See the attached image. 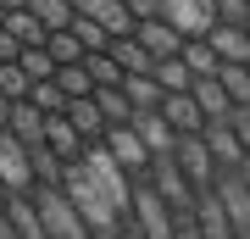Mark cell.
I'll return each instance as SVG.
<instances>
[{
	"label": "cell",
	"mask_w": 250,
	"mask_h": 239,
	"mask_svg": "<svg viewBox=\"0 0 250 239\" xmlns=\"http://www.w3.org/2000/svg\"><path fill=\"white\" fill-rule=\"evenodd\" d=\"M134 39L156 56V62H161V56H178V50H184V34H178L167 17H145V22L134 28Z\"/></svg>",
	"instance_id": "7c38bea8"
},
{
	"label": "cell",
	"mask_w": 250,
	"mask_h": 239,
	"mask_svg": "<svg viewBox=\"0 0 250 239\" xmlns=\"http://www.w3.org/2000/svg\"><path fill=\"white\" fill-rule=\"evenodd\" d=\"M22 6L34 11L45 28H67V22H72V6H67V0H22Z\"/></svg>",
	"instance_id": "836d02e7"
},
{
	"label": "cell",
	"mask_w": 250,
	"mask_h": 239,
	"mask_svg": "<svg viewBox=\"0 0 250 239\" xmlns=\"http://www.w3.org/2000/svg\"><path fill=\"white\" fill-rule=\"evenodd\" d=\"M156 84L167 89V95H189V89H195V72H189L184 56H161L156 62Z\"/></svg>",
	"instance_id": "ffe728a7"
},
{
	"label": "cell",
	"mask_w": 250,
	"mask_h": 239,
	"mask_svg": "<svg viewBox=\"0 0 250 239\" xmlns=\"http://www.w3.org/2000/svg\"><path fill=\"white\" fill-rule=\"evenodd\" d=\"M67 117H72V128L83 133V139H106V117H100V106H95V95H83V100H67Z\"/></svg>",
	"instance_id": "ac0fdd59"
},
{
	"label": "cell",
	"mask_w": 250,
	"mask_h": 239,
	"mask_svg": "<svg viewBox=\"0 0 250 239\" xmlns=\"http://www.w3.org/2000/svg\"><path fill=\"white\" fill-rule=\"evenodd\" d=\"M0 6H6V11H17V6H22V0H0Z\"/></svg>",
	"instance_id": "60d3db41"
},
{
	"label": "cell",
	"mask_w": 250,
	"mask_h": 239,
	"mask_svg": "<svg viewBox=\"0 0 250 239\" xmlns=\"http://www.w3.org/2000/svg\"><path fill=\"white\" fill-rule=\"evenodd\" d=\"M206 39H211V50L223 56V62H250V28H239V22H217Z\"/></svg>",
	"instance_id": "2e32d148"
},
{
	"label": "cell",
	"mask_w": 250,
	"mask_h": 239,
	"mask_svg": "<svg viewBox=\"0 0 250 239\" xmlns=\"http://www.w3.org/2000/svg\"><path fill=\"white\" fill-rule=\"evenodd\" d=\"M211 195H217V206H223L233 239H250V189H245V178L239 173H217Z\"/></svg>",
	"instance_id": "8992f818"
},
{
	"label": "cell",
	"mask_w": 250,
	"mask_h": 239,
	"mask_svg": "<svg viewBox=\"0 0 250 239\" xmlns=\"http://www.w3.org/2000/svg\"><path fill=\"white\" fill-rule=\"evenodd\" d=\"M62 189H67V200L78 206V217L89 222V234H100V239H117L123 234V212H117V200L106 195V189L95 184V173L83 167V161H67V178H62Z\"/></svg>",
	"instance_id": "6da1fadb"
},
{
	"label": "cell",
	"mask_w": 250,
	"mask_h": 239,
	"mask_svg": "<svg viewBox=\"0 0 250 239\" xmlns=\"http://www.w3.org/2000/svg\"><path fill=\"white\" fill-rule=\"evenodd\" d=\"M72 34H78V44H83V50H106V44H111V34H106V22H100V17H89V11H72Z\"/></svg>",
	"instance_id": "f1b7e54d"
},
{
	"label": "cell",
	"mask_w": 250,
	"mask_h": 239,
	"mask_svg": "<svg viewBox=\"0 0 250 239\" xmlns=\"http://www.w3.org/2000/svg\"><path fill=\"white\" fill-rule=\"evenodd\" d=\"M28 100H34V106L45 111V117H56V111H67V95H62V84H56V78H39L34 89H28Z\"/></svg>",
	"instance_id": "4dcf8cb0"
},
{
	"label": "cell",
	"mask_w": 250,
	"mask_h": 239,
	"mask_svg": "<svg viewBox=\"0 0 250 239\" xmlns=\"http://www.w3.org/2000/svg\"><path fill=\"white\" fill-rule=\"evenodd\" d=\"M34 217H39V234L45 239H95L89 222L78 217V206L67 200V189H34Z\"/></svg>",
	"instance_id": "7a4b0ae2"
},
{
	"label": "cell",
	"mask_w": 250,
	"mask_h": 239,
	"mask_svg": "<svg viewBox=\"0 0 250 239\" xmlns=\"http://www.w3.org/2000/svg\"><path fill=\"white\" fill-rule=\"evenodd\" d=\"M145 178L156 184V195L167 200L178 217H195L200 195H195V184L184 178V167H178V156H172V151H167V156H150V173H145Z\"/></svg>",
	"instance_id": "277c9868"
},
{
	"label": "cell",
	"mask_w": 250,
	"mask_h": 239,
	"mask_svg": "<svg viewBox=\"0 0 250 239\" xmlns=\"http://www.w3.org/2000/svg\"><path fill=\"white\" fill-rule=\"evenodd\" d=\"M156 111L172 123V133H178V139H184V133H200V128H206V111H200V100H195V95H167Z\"/></svg>",
	"instance_id": "4fadbf2b"
},
{
	"label": "cell",
	"mask_w": 250,
	"mask_h": 239,
	"mask_svg": "<svg viewBox=\"0 0 250 239\" xmlns=\"http://www.w3.org/2000/svg\"><path fill=\"white\" fill-rule=\"evenodd\" d=\"M178 56L189 62V72H195V78H211V72L223 67V56L211 50V39H184V50H178Z\"/></svg>",
	"instance_id": "484cf974"
},
{
	"label": "cell",
	"mask_w": 250,
	"mask_h": 239,
	"mask_svg": "<svg viewBox=\"0 0 250 239\" xmlns=\"http://www.w3.org/2000/svg\"><path fill=\"white\" fill-rule=\"evenodd\" d=\"M11 133H17L22 145H45V111L34 106V100H17L11 106V123H6Z\"/></svg>",
	"instance_id": "e0dca14e"
},
{
	"label": "cell",
	"mask_w": 250,
	"mask_h": 239,
	"mask_svg": "<svg viewBox=\"0 0 250 239\" xmlns=\"http://www.w3.org/2000/svg\"><path fill=\"white\" fill-rule=\"evenodd\" d=\"M106 151L117 156V167H123L128 178H145L150 173V145L134 133V123H117V128H106Z\"/></svg>",
	"instance_id": "9c48e42d"
},
{
	"label": "cell",
	"mask_w": 250,
	"mask_h": 239,
	"mask_svg": "<svg viewBox=\"0 0 250 239\" xmlns=\"http://www.w3.org/2000/svg\"><path fill=\"white\" fill-rule=\"evenodd\" d=\"M189 95L200 100L206 123H228V117H233V100H228V89L217 84V72H211V78H195V89H189Z\"/></svg>",
	"instance_id": "9a60e30c"
},
{
	"label": "cell",
	"mask_w": 250,
	"mask_h": 239,
	"mask_svg": "<svg viewBox=\"0 0 250 239\" xmlns=\"http://www.w3.org/2000/svg\"><path fill=\"white\" fill-rule=\"evenodd\" d=\"M45 145H50V151L62 156V161H78L83 151H89V139H83V133L72 128V117H67V111L45 117Z\"/></svg>",
	"instance_id": "8fae6325"
},
{
	"label": "cell",
	"mask_w": 250,
	"mask_h": 239,
	"mask_svg": "<svg viewBox=\"0 0 250 239\" xmlns=\"http://www.w3.org/2000/svg\"><path fill=\"white\" fill-rule=\"evenodd\" d=\"M161 17L184 39H206L217 28V0H161Z\"/></svg>",
	"instance_id": "52a82bcc"
},
{
	"label": "cell",
	"mask_w": 250,
	"mask_h": 239,
	"mask_svg": "<svg viewBox=\"0 0 250 239\" xmlns=\"http://www.w3.org/2000/svg\"><path fill=\"white\" fill-rule=\"evenodd\" d=\"M239 178H245V189H250V161H245V167H239Z\"/></svg>",
	"instance_id": "ab89813d"
},
{
	"label": "cell",
	"mask_w": 250,
	"mask_h": 239,
	"mask_svg": "<svg viewBox=\"0 0 250 239\" xmlns=\"http://www.w3.org/2000/svg\"><path fill=\"white\" fill-rule=\"evenodd\" d=\"M56 84H62V95H67V100L95 95V78H89V67H83V62H62V67H56Z\"/></svg>",
	"instance_id": "4316f807"
},
{
	"label": "cell",
	"mask_w": 250,
	"mask_h": 239,
	"mask_svg": "<svg viewBox=\"0 0 250 239\" xmlns=\"http://www.w3.org/2000/svg\"><path fill=\"white\" fill-rule=\"evenodd\" d=\"M11 106H17V100H6V95H0V128L11 123Z\"/></svg>",
	"instance_id": "f35d334b"
},
{
	"label": "cell",
	"mask_w": 250,
	"mask_h": 239,
	"mask_svg": "<svg viewBox=\"0 0 250 239\" xmlns=\"http://www.w3.org/2000/svg\"><path fill=\"white\" fill-rule=\"evenodd\" d=\"M128 222H134L139 239H172L178 234V212L156 195L150 178H134V200H128Z\"/></svg>",
	"instance_id": "3957f363"
},
{
	"label": "cell",
	"mask_w": 250,
	"mask_h": 239,
	"mask_svg": "<svg viewBox=\"0 0 250 239\" xmlns=\"http://www.w3.org/2000/svg\"><path fill=\"white\" fill-rule=\"evenodd\" d=\"M217 22H250V0H217Z\"/></svg>",
	"instance_id": "e575fe53"
},
{
	"label": "cell",
	"mask_w": 250,
	"mask_h": 239,
	"mask_svg": "<svg viewBox=\"0 0 250 239\" xmlns=\"http://www.w3.org/2000/svg\"><path fill=\"white\" fill-rule=\"evenodd\" d=\"M172 156H178L184 178H189V184H195V195H206V189L217 184V173H223V167H217V161H211V151H206V139H200V133H184V139L172 145Z\"/></svg>",
	"instance_id": "ba28073f"
},
{
	"label": "cell",
	"mask_w": 250,
	"mask_h": 239,
	"mask_svg": "<svg viewBox=\"0 0 250 239\" xmlns=\"http://www.w3.org/2000/svg\"><path fill=\"white\" fill-rule=\"evenodd\" d=\"M128 11H134V22H145V17H161V0H123Z\"/></svg>",
	"instance_id": "74e56055"
},
{
	"label": "cell",
	"mask_w": 250,
	"mask_h": 239,
	"mask_svg": "<svg viewBox=\"0 0 250 239\" xmlns=\"http://www.w3.org/2000/svg\"><path fill=\"white\" fill-rule=\"evenodd\" d=\"M28 89H34V78L22 72V62H0V95L6 100H28Z\"/></svg>",
	"instance_id": "1f68e13d"
},
{
	"label": "cell",
	"mask_w": 250,
	"mask_h": 239,
	"mask_svg": "<svg viewBox=\"0 0 250 239\" xmlns=\"http://www.w3.org/2000/svg\"><path fill=\"white\" fill-rule=\"evenodd\" d=\"M22 56V44H17V34H11L6 22H0V62H17Z\"/></svg>",
	"instance_id": "8d00e7d4"
},
{
	"label": "cell",
	"mask_w": 250,
	"mask_h": 239,
	"mask_svg": "<svg viewBox=\"0 0 250 239\" xmlns=\"http://www.w3.org/2000/svg\"><path fill=\"white\" fill-rule=\"evenodd\" d=\"M6 200H11V195H6V189H0V212H6Z\"/></svg>",
	"instance_id": "b9f144b4"
},
{
	"label": "cell",
	"mask_w": 250,
	"mask_h": 239,
	"mask_svg": "<svg viewBox=\"0 0 250 239\" xmlns=\"http://www.w3.org/2000/svg\"><path fill=\"white\" fill-rule=\"evenodd\" d=\"M95 106H100V117H106V128H117V123H134V100L123 95V84L117 89H95Z\"/></svg>",
	"instance_id": "603a6c76"
},
{
	"label": "cell",
	"mask_w": 250,
	"mask_h": 239,
	"mask_svg": "<svg viewBox=\"0 0 250 239\" xmlns=\"http://www.w3.org/2000/svg\"><path fill=\"white\" fill-rule=\"evenodd\" d=\"M134 133H139L145 145H150V156H167L172 145H178V133H172V123H167L161 111H150V106H145V111H134Z\"/></svg>",
	"instance_id": "5bb4252c"
},
{
	"label": "cell",
	"mask_w": 250,
	"mask_h": 239,
	"mask_svg": "<svg viewBox=\"0 0 250 239\" xmlns=\"http://www.w3.org/2000/svg\"><path fill=\"white\" fill-rule=\"evenodd\" d=\"M0 22H6V6H0Z\"/></svg>",
	"instance_id": "7bdbcfd3"
},
{
	"label": "cell",
	"mask_w": 250,
	"mask_h": 239,
	"mask_svg": "<svg viewBox=\"0 0 250 239\" xmlns=\"http://www.w3.org/2000/svg\"><path fill=\"white\" fill-rule=\"evenodd\" d=\"M6 28H11V34H17V44H22V50H28V44H45V39H50V28L39 22V17H34V11H28V6L6 11Z\"/></svg>",
	"instance_id": "cb8c5ba5"
},
{
	"label": "cell",
	"mask_w": 250,
	"mask_h": 239,
	"mask_svg": "<svg viewBox=\"0 0 250 239\" xmlns=\"http://www.w3.org/2000/svg\"><path fill=\"white\" fill-rule=\"evenodd\" d=\"M200 139H206V151H211V161H217L223 173H239L245 161H250L245 145H239V133H233V123H206Z\"/></svg>",
	"instance_id": "30bf717a"
},
{
	"label": "cell",
	"mask_w": 250,
	"mask_h": 239,
	"mask_svg": "<svg viewBox=\"0 0 250 239\" xmlns=\"http://www.w3.org/2000/svg\"><path fill=\"white\" fill-rule=\"evenodd\" d=\"M233 133H239V145H245V156H250V106H233Z\"/></svg>",
	"instance_id": "d590c367"
},
{
	"label": "cell",
	"mask_w": 250,
	"mask_h": 239,
	"mask_svg": "<svg viewBox=\"0 0 250 239\" xmlns=\"http://www.w3.org/2000/svg\"><path fill=\"white\" fill-rule=\"evenodd\" d=\"M28 156H34V178H39V189H62V178H67V161L50 151V145H28Z\"/></svg>",
	"instance_id": "44dd1931"
},
{
	"label": "cell",
	"mask_w": 250,
	"mask_h": 239,
	"mask_svg": "<svg viewBox=\"0 0 250 239\" xmlns=\"http://www.w3.org/2000/svg\"><path fill=\"white\" fill-rule=\"evenodd\" d=\"M83 67H89V78H95V89H117V84H123V67H117L111 44H106V50H89V56H83Z\"/></svg>",
	"instance_id": "83f0119b"
},
{
	"label": "cell",
	"mask_w": 250,
	"mask_h": 239,
	"mask_svg": "<svg viewBox=\"0 0 250 239\" xmlns=\"http://www.w3.org/2000/svg\"><path fill=\"white\" fill-rule=\"evenodd\" d=\"M245 28H250V22H245Z\"/></svg>",
	"instance_id": "ee69618b"
},
{
	"label": "cell",
	"mask_w": 250,
	"mask_h": 239,
	"mask_svg": "<svg viewBox=\"0 0 250 239\" xmlns=\"http://www.w3.org/2000/svg\"><path fill=\"white\" fill-rule=\"evenodd\" d=\"M217 84L228 89L233 106H250V62H223L217 67Z\"/></svg>",
	"instance_id": "d4e9b609"
},
{
	"label": "cell",
	"mask_w": 250,
	"mask_h": 239,
	"mask_svg": "<svg viewBox=\"0 0 250 239\" xmlns=\"http://www.w3.org/2000/svg\"><path fill=\"white\" fill-rule=\"evenodd\" d=\"M0 189H6V195H34V189H39L34 156H28V145L11 128H0Z\"/></svg>",
	"instance_id": "5b68a950"
},
{
	"label": "cell",
	"mask_w": 250,
	"mask_h": 239,
	"mask_svg": "<svg viewBox=\"0 0 250 239\" xmlns=\"http://www.w3.org/2000/svg\"><path fill=\"white\" fill-rule=\"evenodd\" d=\"M123 95H128V100H134V106H139V111H145V106H150V111H156V106H161V100H167V89H161V84H156V72H123Z\"/></svg>",
	"instance_id": "d6986e66"
},
{
	"label": "cell",
	"mask_w": 250,
	"mask_h": 239,
	"mask_svg": "<svg viewBox=\"0 0 250 239\" xmlns=\"http://www.w3.org/2000/svg\"><path fill=\"white\" fill-rule=\"evenodd\" d=\"M111 56H117V67H123V72H156V56L145 50V44H139L134 34L111 39Z\"/></svg>",
	"instance_id": "7402d4cb"
},
{
	"label": "cell",
	"mask_w": 250,
	"mask_h": 239,
	"mask_svg": "<svg viewBox=\"0 0 250 239\" xmlns=\"http://www.w3.org/2000/svg\"><path fill=\"white\" fill-rule=\"evenodd\" d=\"M17 62H22V72H28L34 84H39V78H56V56L45 50V44H28V50L17 56Z\"/></svg>",
	"instance_id": "d6a6232c"
},
{
	"label": "cell",
	"mask_w": 250,
	"mask_h": 239,
	"mask_svg": "<svg viewBox=\"0 0 250 239\" xmlns=\"http://www.w3.org/2000/svg\"><path fill=\"white\" fill-rule=\"evenodd\" d=\"M45 50L56 56V67H62V62H83V56H89V50H83V44H78V34H72V28H50Z\"/></svg>",
	"instance_id": "f546056e"
}]
</instances>
